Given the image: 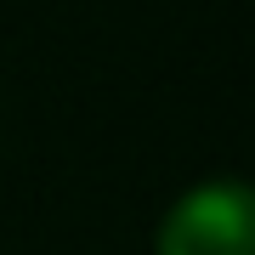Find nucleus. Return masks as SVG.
Here are the masks:
<instances>
[{
	"instance_id": "f257e3e1",
	"label": "nucleus",
	"mask_w": 255,
	"mask_h": 255,
	"mask_svg": "<svg viewBox=\"0 0 255 255\" xmlns=\"http://www.w3.org/2000/svg\"><path fill=\"white\" fill-rule=\"evenodd\" d=\"M159 255H255V204L244 182H204L159 221Z\"/></svg>"
}]
</instances>
